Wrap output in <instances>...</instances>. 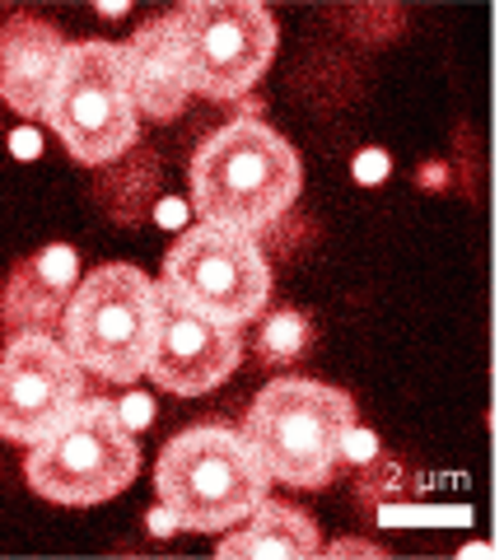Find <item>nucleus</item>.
<instances>
[{"label":"nucleus","instance_id":"obj_1","mask_svg":"<svg viewBox=\"0 0 504 560\" xmlns=\"http://www.w3.org/2000/svg\"><path fill=\"white\" fill-rule=\"evenodd\" d=\"M187 178H192V206L201 220L257 238L290 215L304 168L281 131L257 117H238L201 140Z\"/></svg>","mask_w":504,"mask_h":560},{"label":"nucleus","instance_id":"obj_2","mask_svg":"<svg viewBox=\"0 0 504 560\" xmlns=\"http://www.w3.org/2000/svg\"><path fill=\"white\" fill-rule=\"evenodd\" d=\"M271 471L243 430L220 420L178 430L160 448L154 490L187 533H230L271 500Z\"/></svg>","mask_w":504,"mask_h":560},{"label":"nucleus","instance_id":"obj_3","mask_svg":"<svg viewBox=\"0 0 504 560\" xmlns=\"http://www.w3.org/2000/svg\"><path fill=\"white\" fill-rule=\"evenodd\" d=\"M164 313L168 304L160 280H150L131 261H108V267H94L75 290L61 318V341L94 378L131 388L141 374H150Z\"/></svg>","mask_w":504,"mask_h":560},{"label":"nucleus","instance_id":"obj_4","mask_svg":"<svg viewBox=\"0 0 504 560\" xmlns=\"http://www.w3.org/2000/svg\"><path fill=\"white\" fill-rule=\"evenodd\" d=\"M360 420L355 397L318 378H276L253 397L243 434L290 490H323L341 471V434Z\"/></svg>","mask_w":504,"mask_h":560},{"label":"nucleus","instance_id":"obj_5","mask_svg":"<svg viewBox=\"0 0 504 560\" xmlns=\"http://www.w3.org/2000/svg\"><path fill=\"white\" fill-rule=\"evenodd\" d=\"M141 471V444L127 430L117 401L84 397L80 407L28 448L24 481L38 500L61 510H94L103 500H117Z\"/></svg>","mask_w":504,"mask_h":560},{"label":"nucleus","instance_id":"obj_6","mask_svg":"<svg viewBox=\"0 0 504 560\" xmlns=\"http://www.w3.org/2000/svg\"><path fill=\"white\" fill-rule=\"evenodd\" d=\"M47 127L84 168L117 164L141 145V103L121 43H71L51 84Z\"/></svg>","mask_w":504,"mask_h":560},{"label":"nucleus","instance_id":"obj_7","mask_svg":"<svg viewBox=\"0 0 504 560\" xmlns=\"http://www.w3.org/2000/svg\"><path fill=\"white\" fill-rule=\"evenodd\" d=\"M160 294L168 308H192L243 327L271 300V267L253 234L201 220L164 253Z\"/></svg>","mask_w":504,"mask_h":560},{"label":"nucleus","instance_id":"obj_8","mask_svg":"<svg viewBox=\"0 0 504 560\" xmlns=\"http://www.w3.org/2000/svg\"><path fill=\"white\" fill-rule=\"evenodd\" d=\"M173 24H178L192 94L211 103H234L248 94L281 43L276 14L257 0H187L173 10Z\"/></svg>","mask_w":504,"mask_h":560},{"label":"nucleus","instance_id":"obj_9","mask_svg":"<svg viewBox=\"0 0 504 560\" xmlns=\"http://www.w3.org/2000/svg\"><path fill=\"white\" fill-rule=\"evenodd\" d=\"M84 364L51 331H20L0 355V434L10 444H43L84 401Z\"/></svg>","mask_w":504,"mask_h":560},{"label":"nucleus","instance_id":"obj_10","mask_svg":"<svg viewBox=\"0 0 504 560\" xmlns=\"http://www.w3.org/2000/svg\"><path fill=\"white\" fill-rule=\"evenodd\" d=\"M243 360V331L234 323H215L192 308H168L160 327V346L150 360V378L160 393L201 397L220 388Z\"/></svg>","mask_w":504,"mask_h":560},{"label":"nucleus","instance_id":"obj_11","mask_svg":"<svg viewBox=\"0 0 504 560\" xmlns=\"http://www.w3.org/2000/svg\"><path fill=\"white\" fill-rule=\"evenodd\" d=\"M66 51H71V43L61 38L57 24L28 10H5V24H0V98L28 121H47L51 84L61 75Z\"/></svg>","mask_w":504,"mask_h":560},{"label":"nucleus","instance_id":"obj_12","mask_svg":"<svg viewBox=\"0 0 504 560\" xmlns=\"http://www.w3.org/2000/svg\"><path fill=\"white\" fill-rule=\"evenodd\" d=\"M80 285H84L80 253L71 243H47V248L28 253L20 267H10L5 290H0L5 331L10 337H20V331H51L66 318Z\"/></svg>","mask_w":504,"mask_h":560},{"label":"nucleus","instance_id":"obj_13","mask_svg":"<svg viewBox=\"0 0 504 560\" xmlns=\"http://www.w3.org/2000/svg\"><path fill=\"white\" fill-rule=\"evenodd\" d=\"M121 51H127V70H131V84H136L141 117L154 121V127L178 121L183 108L197 94H192V75H187V57H183L173 14L145 20L131 33V43H121Z\"/></svg>","mask_w":504,"mask_h":560},{"label":"nucleus","instance_id":"obj_14","mask_svg":"<svg viewBox=\"0 0 504 560\" xmlns=\"http://www.w3.org/2000/svg\"><path fill=\"white\" fill-rule=\"evenodd\" d=\"M323 533L304 510L281 500H267L253 518H243L238 528L224 533V541H215L220 560H313L323 556Z\"/></svg>","mask_w":504,"mask_h":560},{"label":"nucleus","instance_id":"obj_15","mask_svg":"<svg viewBox=\"0 0 504 560\" xmlns=\"http://www.w3.org/2000/svg\"><path fill=\"white\" fill-rule=\"evenodd\" d=\"M164 191V160L150 145H136L117 164L94 168V201L121 230H141Z\"/></svg>","mask_w":504,"mask_h":560},{"label":"nucleus","instance_id":"obj_16","mask_svg":"<svg viewBox=\"0 0 504 560\" xmlns=\"http://www.w3.org/2000/svg\"><path fill=\"white\" fill-rule=\"evenodd\" d=\"M294 94L313 113H341L364 94V57L351 47L308 43L300 66H294Z\"/></svg>","mask_w":504,"mask_h":560},{"label":"nucleus","instance_id":"obj_17","mask_svg":"<svg viewBox=\"0 0 504 560\" xmlns=\"http://www.w3.org/2000/svg\"><path fill=\"white\" fill-rule=\"evenodd\" d=\"M327 24H332L351 51H384L388 43L402 38L407 28V10L402 5H384V0H360V5H323Z\"/></svg>","mask_w":504,"mask_h":560},{"label":"nucleus","instance_id":"obj_18","mask_svg":"<svg viewBox=\"0 0 504 560\" xmlns=\"http://www.w3.org/2000/svg\"><path fill=\"white\" fill-rule=\"evenodd\" d=\"M313 341H318V327H313L304 308H276L271 318H262V327H257L253 355L262 370H290V364L308 360Z\"/></svg>","mask_w":504,"mask_h":560},{"label":"nucleus","instance_id":"obj_19","mask_svg":"<svg viewBox=\"0 0 504 560\" xmlns=\"http://www.w3.org/2000/svg\"><path fill=\"white\" fill-rule=\"evenodd\" d=\"M384 458V444H378V434L370 425H360V420H351L341 434V467H370Z\"/></svg>","mask_w":504,"mask_h":560},{"label":"nucleus","instance_id":"obj_20","mask_svg":"<svg viewBox=\"0 0 504 560\" xmlns=\"http://www.w3.org/2000/svg\"><path fill=\"white\" fill-rule=\"evenodd\" d=\"M117 411H121V420H127V430H150L154 425V397L150 393H127L117 401Z\"/></svg>","mask_w":504,"mask_h":560},{"label":"nucleus","instance_id":"obj_21","mask_svg":"<svg viewBox=\"0 0 504 560\" xmlns=\"http://www.w3.org/2000/svg\"><path fill=\"white\" fill-rule=\"evenodd\" d=\"M355 178L360 183H384L388 178V154L384 150H364L355 160Z\"/></svg>","mask_w":504,"mask_h":560},{"label":"nucleus","instance_id":"obj_22","mask_svg":"<svg viewBox=\"0 0 504 560\" xmlns=\"http://www.w3.org/2000/svg\"><path fill=\"white\" fill-rule=\"evenodd\" d=\"M323 556H364V560H378V556H384V547H374V541H364V537H345V541L323 547Z\"/></svg>","mask_w":504,"mask_h":560},{"label":"nucleus","instance_id":"obj_23","mask_svg":"<svg viewBox=\"0 0 504 560\" xmlns=\"http://www.w3.org/2000/svg\"><path fill=\"white\" fill-rule=\"evenodd\" d=\"M14 150H20V154H38V136H14Z\"/></svg>","mask_w":504,"mask_h":560}]
</instances>
